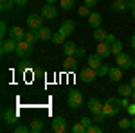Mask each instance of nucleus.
Segmentation results:
<instances>
[{"label":"nucleus","mask_w":135,"mask_h":133,"mask_svg":"<svg viewBox=\"0 0 135 133\" xmlns=\"http://www.w3.org/2000/svg\"><path fill=\"white\" fill-rule=\"evenodd\" d=\"M121 110H123V104H121V99L119 97H108L103 102V115L104 117H114Z\"/></svg>","instance_id":"f257e3e1"},{"label":"nucleus","mask_w":135,"mask_h":133,"mask_svg":"<svg viewBox=\"0 0 135 133\" xmlns=\"http://www.w3.org/2000/svg\"><path fill=\"white\" fill-rule=\"evenodd\" d=\"M18 58H29L32 54V43H29L27 40H22V41H18V45H16V52H15Z\"/></svg>","instance_id":"f03ea898"},{"label":"nucleus","mask_w":135,"mask_h":133,"mask_svg":"<svg viewBox=\"0 0 135 133\" xmlns=\"http://www.w3.org/2000/svg\"><path fill=\"white\" fill-rule=\"evenodd\" d=\"M115 63H117V67H121L123 70L133 68V60H132V56H130V54H126V52L117 54V56H115Z\"/></svg>","instance_id":"7ed1b4c3"},{"label":"nucleus","mask_w":135,"mask_h":133,"mask_svg":"<svg viewBox=\"0 0 135 133\" xmlns=\"http://www.w3.org/2000/svg\"><path fill=\"white\" fill-rule=\"evenodd\" d=\"M95 77H99V76H97V70L92 68V67H85L83 70L79 72V79H81L83 83H86V85L94 83V81H95Z\"/></svg>","instance_id":"20e7f679"},{"label":"nucleus","mask_w":135,"mask_h":133,"mask_svg":"<svg viewBox=\"0 0 135 133\" xmlns=\"http://www.w3.org/2000/svg\"><path fill=\"white\" fill-rule=\"evenodd\" d=\"M69 106L74 108V110L83 106V93L78 92V90H70L69 92Z\"/></svg>","instance_id":"39448f33"},{"label":"nucleus","mask_w":135,"mask_h":133,"mask_svg":"<svg viewBox=\"0 0 135 133\" xmlns=\"http://www.w3.org/2000/svg\"><path fill=\"white\" fill-rule=\"evenodd\" d=\"M40 14H42L45 20H54V18L58 16V7H56L54 4H47V6H43V7H42Z\"/></svg>","instance_id":"423d86ee"},{"label":"nucleus","mask_w":135,"mask_h":133,"mask_svg":"<svg viewBox=\"0 0 135 133\" xmlns=\"http://www.w3.org/2000/svg\"><path fill=\"white\" fill-rule=\"evenodd\" d=\"M2 119H4V122L9 124V126H13V124L18 122V112L16 110H4L2 112Z\"/></svg>","instance_id":"0eeeda50"},{"label":"nucleus","mask_w":135,"mask_h":133,"mask_svg":"<svg viewBox=\"0 0 135 133\" xmlns=\"http://www.w3.org/2000/svg\"><path fill=\"white\" fill-rule=\"evenodd\" d=\"M95 52L101 56V58H108V56H112V45L110 43H106V41H97V49H95Z\"/></svg>","instance_id":"6e6552de"},{"label":"nucleus","mask_w":135,"mask_h":133,"mask_svg":"<svg viewBox=\"0 0 135 133\" xmlns=\"http://www.w3.org/2000/svg\"><path fill=\"white\" fill-rule=\"evenodd\" d=\"M67 121L63 117H54L52 119V131L54 133H65L67 131Z\"/></svg>","instance_id":"1a4fd4ad"},{"label":"nucleus","mask_w":135,"mask_h":133,"mask_svg":"<svg viewBox=\"0 0 135 133\" xmlns=\"http://www.w3.org/2000/svg\"><path fill=\"white\" fill-rule=\"evenodd\" d=\"M25 22H27L29 29H40V27H43V16L42 14H29Z\"/></svg>","instance_id":"9d476101"},{"label":"nucleus","mask_w":135,"mask_h":133,"mask_svg":"<svg viewBox=\"0 0 135 133\" xmlns=\"http://www.w3.org/2000/svg\"><path fill=\"white\" fill-rule=\"evenodd\" d=\"M16 45H18V41H15L13 38H9V40H2V45H0V52H2V54L16 52Z\"/></svg>","instance_id":"9b49d317"},{"label":"nucleus","mask_w":135,"mask_h":133,"mask_svg":"<svg viewBox=\"0 0 135 133\" xmlns=\"http://www.w3.org/2000/svg\"><path fill=\"white\" fill-rule=\"evenodd\" d=\"M25 32L27 31H23L20 25H13L9 29V38H13L15 41H22V40H25Z\"/></svg>","instance_id":"f8f14e48"},{"label":"nucleus","mask_w":135,"mask_h":133,"mask_svg":"<svg viewBox=\"0 0 135 133\" xmlns=\"http://www.w3.org/2000/svg\"><path fill=\"white\" fill-rule=\"evenodd\" d=\"M86 106H88V110H90L94 115H99V113H103V102L99 101L97 97H92V99L88 101V104H86Z\"/></svg>","instance_id":"ddd939ff"},{"label":"nucleus","mask_w":135,"mask_h":133,"mask_svg":"<svg viewBox=\"0 0 135 133\" xmlns=\"http://www.w3.org/2000/svg\"><path fill=\"white\" fill-rule=\"evenodd\" d=\"M63 68L67 72H74L78 68V58L76 56H67L65 61H63Z\"/></svg>","instance_id":"4468645a"},{"label":"nucleus","mask_w":135,"mask_h":133,"mask_svg":"<svg viewBox=\"0 0 135 133\" xmlns=\"http://www.w3.org/2000/svg\"><path fill=\"white\" fill-rule=\"evenodd\" d=\"M74 29H76V23H74L72 20H65L61 25H60V32H63L67 38H69V34L74 32Z\"/></svg>","instance_id":"2eb2a0df"},{"label":"nucleus","mask_w":135,"mask_h":133,"mask_svg":"<svg viewBox=\"0 0 135 133\" xmlns=\"http://www.w3.org/2000/svg\"><path fill=\"white\" fill-rule=\"evenodd\" d=\"M108 77H110V81H121V77H123V68L121 67H110V70H108Z\"/></svg>","instance_id":"dca6fc26"},{"label":"nucleus","mask_w":135,"mask_h":133,"mask_svg":"<svg viewBox=\"0 0 135 133\" xmlns=\"http://www.w3.org/2000/svg\"><path fill=\"white\" fill-rule=\"evenodd\" d=\"M101 61H103V58H101V56H99L97 52H95V54H92V56H88V60H86L88 67H92V68H95V70H97V68H99V67L103 65Z\"/></svg>","instance_id":"f3484780"},{"label":"nucleus","mask_w":135,"mask_h":133,"mask_svg":"<svg viewBox=\"0 0 135 133\" xmlns=\"http://www.w3.org/2000/svg\"><path fill=\"white\" fill-rule=\"evenodd\" d=\"M101 22H103V16H101L99 13H92V14L88 16V25H90L92 29L101 27Z\"/></svg>","instance_id":"a211bd4d"},{"label":"nucleus","mask_w":135,"mask_h":133,"mask_svg":"<svg viewBox=\"0 0 135 133\" xmlns=\"http://www.w3.org/2000/svg\"><path fill=\"white\" fill-rule=\"evenodd\" d=\"M76 51H78V45L74 43V41H65L63 43V52H65V56H74L76 54Z\"/></svg>","instance_id":"6ab92c4d"},{"label":"nucleus","mask_w":135,"mask_h":133,"mask_svg":"<svg viewBox=\"0 0 135 133\" xmlns=\"http://www.w3.org/2000/svg\"><path fill=\"white\" fill-rule=\"evenodd\" d=\"M117 93L123 95V97H132V93H133V86H132L130 83H128V85H119Z\"/></svg>","instance_id":"aec40b11"},{"label":"nucleus","mask_w":135,"mask_h":133,"mask_svg":"<svg viewBox=\"0 0 135 133\" xmlns=\"http://www.w3.org/2000/svg\"><path fill=\"white\" fill-rule=\"evenodd\" d=\"M25 40L29 41V43H36V41L40 40V34H38V29H29V31L25 32Z\"/></svg>","instance_id":"412c9836"},{"label":"nucleus","mask_w":135,"mask_h":133,"mask_svg":"<svg viewBox=\"0 0 135 133\" xmlns=\"http://www.w3.org/2000/svg\"><path fill=\"white\" fill-rule=\"evenodd\" d=\"M38 34H40V40L42 41L52 40V31L49 27H40V29H38Z\"/></svg>","instance_id":"4be33fe9"},{"label":"nucleus","mask_w":135,"mask_h":133,"mask_svg":"<svg viewBox=\"0 0 135 133\" xmlns=\"http://www.w3.org/2000/svg\"><path fill=\"white\" fill-rule=\"evenodd\" d=\"M31 131L32 133H40L43 130V122H42V119H34V121H31Z\"/></svg>","instance_id":"5701e85b"},{"label":"nucleus","mask_w":135,"mask_h":133,"mask_svg":"<svg viewBox=\"0 0 135 133\" xmlns=\"http://www.w3.org/2000/svg\"><path fill=\"white\" fill-rule=\"evenodd\" d=\"M117 126L121 128V130H132V119H128V117H123V119H119L117 121Z\"/></svg>","instance_id":"b1692460"},{"label":"nucleus","mask_w":135,"mask_h":133,"mask_svg":"<svg viewBox=\"0 0 135 133\" xmlns=\"http://www.w3.org/2000/svg\"><path fill=\"white\" fill-rule=\"evenodd\" d=\"M52 41H54L56 45H63V43L67 41V36H65L63 32L58 31V32H54V34H52Z\"/></svg>","instance_id":"393cba45"},{"label":"nucleus","mask_w":135,"mask_h":133,"mask_svg":"<svg viewBox=\"0 0 135 133\" xmlns=\"http://www.w3.org/2000/svg\"><path fill=\"white\" fill-rule=\"evenodd\" d=\"M106 34H108V32L104 31L103 27H97V29H94V38H95L97 41H103L104 38H106Z\"/></svg>","instance_id":"a878e982"},{"label":"nucleus","mask_w":135,"mask_h":133,"mask_svg":"<svg viewBox=\"0 0 135 133\" xmlns=\"http://www.w3.org/2000/svg\"><path fill=\"white\" fill-rule=\"evenodd\" d=\"M112 11H126V2L123 0H114V4H112Z\"/></svg>","instance_id":"bb28decb"},{"label":"nucleus","mask_w":135,"mask_h":133,"mask_svg":"<svg viewBox=\"0 0 135 133\" xmlns=\"http://www.w3.org/2000/svg\"><path fill=\"white\" fill-rule=\"evenodd\" d=\"M70 130H72V133H86V126H85V124L81 122V121H79V122H76V124H74Z\"/></svg>","instance_id":"cd10ccee"},{"label":"nucleus","mask_w":135,"mask_h":133,"mask_svg":"<svg viewBox=\"0 0 135 133\" xmlns=\"http://www.w3.org/2000/svg\"><path fill=\"white\" fill-rule=\"evenodd\" d=\"M121 52H123V43L119 40H115L114 43H112V54L117 56V54H121Z\"/></svg>","instance_id":"c85d7f7f"},{"label":"nucleus","mask_w":135,"mask_h":133,"mask_svg":"<svg viewBox=\"0 0 135 133\" xmlns=\"http://www.w3.org/2000/svg\"><path fill=\"white\" fill-rule=\"evenodd\" d=\"M13 6H15V0H0V9L4 11V13L9 11Z\"/></svg>","instance_id":"c756f323"},{"label":"nucleus","mask_w":135,"mask_h":133,"mask_svg":"<svg viewBox=\"0 0 135 133\" xmlns=\"http://www.w3.org/2000/svg\"><path fill=\"white\" fill-rule=\"evenodd\" d=\"M60 6H61V9L70 11L74 7V0H60Z\"/></svg>","instance_id":"7c9ffc66"},{"label":"nucleus","mask_w":135,"mask_h":133,"mask_svg":"<svg viewBox=\"0 0 135 133\" xmlns=\"http://www.w3.org/2000/svg\"><path fill=\"white\" fill-rule=\"evenodd\" d=\"M15 133H29L31 131V126H27V124H20V126H15Z\"/></svg>","instance_id":"2f4dec72"},{"label":"nucleus","mask_w":135,"mask_h":133,"mask_svg":"<svg viewBox=\"0 0 135 133\" xmlns=\"http://www.w3.org/2000/svg\"><path fill=\"white\" fill-rule=\"evenodd\" d=\"M78 13H79V16H86V18L92 14V13H90V7H88L86 4H85V6H81V7L78 9Z\"/></svg>","instance_id":"473e14b6"},{"label":"nucleus","mask_w":135,"mask_h":133,"mask_svg":"<svg viewBox=\"0 0 135 133\" xmlns=\"http://www.w3.org/2000/svg\"><path fill=\"white\" fill-rule=\"evenodd\" d=\"M101 131H103V128H101L97 122H95V124H90V126L86 128V133H101Z\"/></svg>","instance_id":"72a5a7b5"},{"label":"nucleus","mask_w":135,"mask_h":133,"mask_svg":"<svg viewBox=\"0 0 135 133\" xmlns=\"http://www.w3.org/2000/svg\"><path fill=\"white\" fill-rule=\"evenodd\" d=\"M108 70H110V68H108L106 65H101V67L97 68V76H99V77H103V76H108Z\"/></svg>","instance_id":"f704fd0d"},{"label":"nucleus","mask_w":135,"mask_h":133,"mask_svg":"<svg viewBox=\"0 0 135 133\" xmlns=\"http://www.w3.org/2000/svg\"><path fill=\"white\" fill-rule=\"evenodd\" d=\"M6 34H9V32H7V23H6L4 20H2V22H0V36L4 38Z\"/></svg>","instance_id":"c9c22d12"},{"label":"nucleus","mask_w":135,"mask_h":133,"mask_svg":"<svg viewBox=\"0 0 135 133\" xmlns=\"http://www.w3.org/2000/svg\"><path fill=\"white\" fill-rule=\"evenodd\" d=\"M126 9H128V11H133L135 9V0H126Z\"/></svg>","instance_id":"e433bc0d"},{"label":"nucleus","mask_w":135,"mask_h":133,"mask_svg":"<svg viewBox=\"0 0 135 133\" xmlns=\"http://www.w3.org/2000/svg\"><path fill=\"white\" fill-rule=\"evenodd\" d=\"M104 119H106V117H104L103 113H99V115H94V119H92V121H94V122H103Z\"/></svg>","instance_id":"4c0bfd02"},{"label":"nucleus","mask_w":135,"mask_h":133,"mask_svg":"<svg viewBox=\"0 0 135 133\" xmlns=\"http://www.w3.org/2000/svg\"><path fill=\"white\" fill-rule=\"evenodd\" d=\"M121 104H123V110H128V106H130L128 97H123V99H121Z\"/></svg>","instance_id":"58836bf2"},{"label":"nucleus","mask_w":135,"mask_h":133,"mask_svg":"<svg viewBox=\"0 0 135 133\" xmlns=\"http://www.w3.org/2000/svg\"><path fill=\"white\" fill-rule=\"evenodd\" d=\"M126 112L130 113V115H135V101L130 102V106H128V110H126Z\"/></svg>","instance_id":"ea45409f"},{"label":"nucleus","mask_w":135,"mask_h":133,"mask_svg":"<svg viewBox=\"0 0 135 133\" xmlns=\"http://www.w3.org/2000/svg\"><path fill=\"white\" fill-rule=\"evenodd\" d=\"M104 41L112 45V43H114V41H115V36H114V34H106V38H104Z\"/></svg>","instance_id":"a19ab883"},{"label":"nucleus","mask_w":135,"mask_h":133,"mask_svg":"<svg viewBox=\"0 0 135 133\" xmlns=\"http://www.w3.org/2000/svg\"><path fill=\"white\" fill-rule=\"evenodd\" d=\"M74 56H76V58H83L85 56V49H79V47H78V51H76Z\"/></svg>","instance_id":"79ce46f5"},{"label":"nucleus","mask_w":135,"mask_h":133,"mask_svg":"<svg viewBox=\"0 0 135 133\" xmlns=\"http://www.w3.org/2000/svg\"><path fill=\"white\" fill-rule=\"evenodd\" d=\"M81 122H83L85 126H86V128H88V126H90V124H92V119H88V117H83V119H81Z\"/></svg>","instance_id":"37998d69"},{"label":"nucleus","mask_w":135,"mask_h":133,"mask_svg":"<svg viewBox=\"0 0 135 133\" xmlns=\"http://www.w3.org/2000/svg\"><path fill=\"white\" fill-rule=\"evenodd\" d=\"M85 4L88 7H94V6H97V0H85Z\"/></svg>","instance_id":"c03bdc74"},{"label":"nucleus","mask_w":135,"mask_h":133,"mask_svg":"<svg viewBox=\"0 0 135 133\" xmlns=\"http://www.w3.org/2000/svg\"><path fill=\"white\" fill-rule=\"evenodd\" d=\"M27 2H29V0H15V4H16V6H25Z\"/></svg>","instance_id":"a18cd8bd"},{"label":"nucleus","mask_w":135,"mask_h":133,"mask_svg":"<svg viewBox=\"0 0 135 133\" xmlns=\"http://www.w3.org/2000/svg\"><path fill=\"white\" fill-rule=\"evenodd\" d=\"M130 43H132V49H135V32L132 34V40H130Z\"/></svg>","instance_id":"49530a36"},{"label":"nucleus","mask_w":135,"mask_h":133,"mask_svg":"<svg viewBox=\"0 0 135 133\" xmlns=\"http://www.w3.org/2000/svg\"><path fill=\"white\" fill-rule=\"evenodd\" d=\"M130 85L133 86V90H135V76H133V77H132V79H130Z\"/></svg>","instance_id":"de8ad7c7"},{"label":"nucleus","mask_w":135,"mask_h":133,"mask_svg":"<svg viewBox=\"0 0 135 133\" xmlns=\"http://www.w3.org/2000/svg\"><path fill=\"white\" fill-rule=\"evenodd\" d=\"M132 130L135 131V115H133V119H132Z\"/></svg>","instance_id":"09e8293b"},{"label":"nucleus","mask_w":135,"mask_h":133,"mask_svg":"<svg viewBox=\"0 0 135 133\" xmlns=\"http://www.w3.org/2000/svg\"><path fill=\"white\" fill-rule=\"evenodd\" d=\"M47 4H56V2H60V0H45Z\"/></svg>","instance_id":"8fccbe9b"},{"label":"nucleus","mask_w":135,"mask_h":133,"mask_svg":"<svg viewBox=\"0 0 135 133\" xmlns=\"http://www.w3.org/2000/svg\"><path fill=\"white\" fill-rule=\"evenodd\" d=\"M132 99H133V101H135V90H133V93H132Z\"/></svg>","instance_id":"3c124183"},{"label":"nucleus","mask_w":135,"mask_h":133,"mask_svg":"<svg viewBox=\"0 0 135 133\" xmlns=\"http://www.w3.org/2000/svg\"><path fill=\"white\" fill-rule=\"evenodd\" d=\"M132 16H133V18H135V9H133V11H132Z\"/></svg>","instance_id":"603ef678"},{"label":"nucleus","mask_w":135,"mask_h":133,"mask_svg":"<svg viewBox=\"0 0 135 133\" xmlns=\"http://www.w3.org/2000/svg\"><path fill=\"white\" fill-rule=\"evenodd\" d=\"M133 68H135V60H133Z\"/></svg>","instance_id":"864d4df0"},{"label":"nucleus","mask_w":135,"mask_h":133,"mask_svg":"<svg viewBox=\"0 0 135 133\" xmlns=\"http://www.w3.org/2000/svg\"><path fill=\"white\" fill-rule=\"evenodd\" d=\"M123 2H126V0H123Z\"/></svg>","instance_id":"5fc2aeb1"}]
</instances>
